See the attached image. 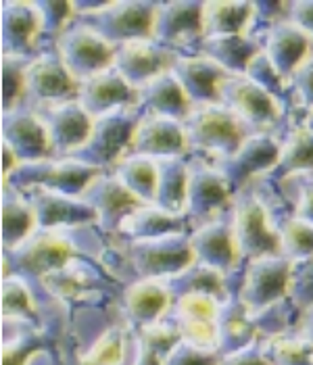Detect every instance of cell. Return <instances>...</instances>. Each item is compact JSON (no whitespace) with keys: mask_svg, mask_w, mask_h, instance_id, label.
I'll use <instances>...</instances> for the list:
<instances>
[{"mask_svg":"<svg viewBox=\"0 0 313 365\" xmlns=\"http://www.w3.org/2000/svg\"><path fill=\"white\" fill-rule=\"evenodd\" d=\"M34 56H2V113L26 103V76Z\"/></svg>","mask_w":313,"mask_h":365,"instance_id":"45","label":"cell"},{"mask_svg":"<svg viewBox=\"0 0 313 365\" xmlns=\"http://www.w3.org/2000/svg\"><path fill=\"white\" fill-rule=\"evenodd\" d=\"M292 261L284 255H267L247 261L240 301L255 315L288 297Z\"/></svg>","mask_w":313,"mask_h":365,"instance_id":"11","label":"cell"},{"mask_svg":"<svg viewBox=\"0 0 313 365\" xmlns=\"http://www.w3.org/2000/svg\"><path fill=\"white\" fill-rule=\"evenodd\" d=\"M313 40L305 31H301L286 19L270 31V36L263 44V51L274 63L276 71L288 82V78L301 65V61L309 56Z\"/></svg>","mask_w":313,"mask_h":365,"instance_id":"30","label":"cell"},{"mask_svg":"<svg viewBox=\"0 0 313 365\" xmlns=\"http://www.w3.org/2000/svg\"><path fill=\"white\" fill-rule=\"evenodd\" d=\"M188 142L184 132V121L165 115H143L125 157H186Z\"/></svg>","mask_w":313,"mask_h":365,"instance_id":"18","label":"cell"},{"mask_svg":"<svg viewBox=\"0 0 313 365\" xmlns=\"http://www.w3.org/2000/svg\"><path fill=\"white\" fill-rule=\"evenodd\" d=\"M134 101L136 90L121 78L113 65L78 84V103L92 119L121 107H132Z\"/></svg>","mask_w":313,"mask_h":365,"instance_id":"23","label":"cell"},{"mask_svg":"<svg viewBox=\"0 0 313 365\" xmlns=\"http://www.w3.org/2000/svg\"><path fill=\"white\" fill-rule=\"evenodd\" d=\"M24 195L34 209L36 230H55L61 225H84L96 222V211L82 197H69L42 188H34Z\"/></svg>","mask_w":313,"mask_h":365,"instance_id":"24","label":"cell"},{"mask_svg":"<svg viewBox=\"0 0 313 365\" xmlns=\"http://www.w3.org/2000/svg\"><path fill=\"white\" fill-rule=\"evenodd\" d=\"M0 222H2V251L15 249L21 245L29 234L36 230V215L26 195L4 186L2 190V205H0Z\"/></svg>","mask_w":313,"mask_h":365,"instance_id":"37","label":"cell"},{"mask_svg":"<svg viewBox=\"0 0 313 365\" xmlns=\"http://www.w3.org/2000/svg\"><path fill=\"white\" fill-rule=\"evenodd\" d=\"M184 132L188 150L207 153L215 161L234 155L249 136L245 123L222 103L193 107L184 119Z\"/></svg>","mask_w":313,"mask_h":365,"instance_id":"2","label":"cell"},{"mask_svg":"<svg viewBox=\"0 0 313 365\" xmlns=\"http://www.w3.org/2000/svg\"><path fill=\"white\" fill-rule=\"evenodd\" d=\"M55 51L78 84L113 65L115 46L103 40L96 31L76 21H71L61 34Z\"/></svg>","mask_w":313,"mask_h":365,"instance_id":"10","label":"cell"},{"mask_svg":"<svg viewBox=\"0 0 313 365\" xmlns=\"http://www.w3.org/2000/svg\"><path fill=\"white\" fill-rule=\"evenodd\" d=\"M202 6L199 0H171L157 2L155 21L150 38L178 56H188L193 46L195 55H199L202 40Z\"/></svg>","mask_w":313,"mask_h":365,"instance_id":"8","label":"cell"},{"mask_svg":"<svg viewBox=\"0 0 313 365\" xmlns=\"http://www.w3.org/2000/svg\"><path fill=\"white\" fill-rule=\"evenodd\" d=\"M305 121H307V125H312L313 128V107L309 111H305Z\"/></svg>","mask_w":313,"mask_h":365,"instance_id":"55","label":"cell"},{"mask_svg":"<svg viewBox=\"0 0 313 365\" xmlns=\"http://www.w3.org/2000/svg\"><path fill=\"white\" fill-rule=\"evenodd\" d=\"M301 336L305 338L313 346V307L303 311V319H301Z\"/></svg>","mask_w":313,"mask_h":365,"instance_id":"54","label":"cell"},{"mask_svg":"<svg viewBox=\"0 0 313 365\" xmlns=\"http://www.w3.org/2000/svg\"><path fill=\"white\" fill-rule=\"evenodd\" d=\"M132 107L140 115H165L180 121H184L193 109L184 88L175 80L171 69L140 86Z\"/></svg>","mask_w":313,"mask_h":365,"instance_id":"27","label":"cell"},{"mask_svg":"<svg viewBox=\"0 0 313 365\" xmlns=\"http://www.w3.org/2000/svg\"><path fill=\"white\" fill-rule=\"evenodd\" d=\"M217 332H220V346H217L220 357L240 351L259 338L255 317L240 301V297H228L226 301H222Z\"/></svg>","mask_w":313,"mask_h":365,"instance_id":"32","label":"cell"},{"mask_svg":"<svg viewBox=\"0 0 313 365\" xmlns=\"http://www.w3.org/2000/svg\"><path fill=\"white\" fill-rule=\"evenodd\" d=\"M171 73L184 88L193 107L220 103V84L230 76L217 63L202 55L178 56L171 65Z\"/></svg>","mask_w":313,"mask_h":365,"instance_id":"25","label":"cell"},{"mask_svg":"<svg viewBox=\"0 0 313 365\" xmlns=\"http://www.w3.org/2000/svg\"><path fill=\"white\" fill-rule=\"evenodd\" d=\"M182 338L170 322H159L138 330V353L134 365H165L171 349Z\"/></svg>","mask_w":313,"mask_h":365,"instance_id":"41","label":"cell"},{"mask_svg":"<svg viewBox=\"0 0 313 365\" xmlns=\"http://www.w3.org/2000/svg\"><path fill=\"white\" fill-rule=\"evenodd\" d=\"M220 103L234 113L247 130H255L253 134H270L267 128L282 121L280 103L247 76H228L220 84Z\"/></svg>","mask_w":313,"mask_h":365,"instance_id":"9","label":"cell"},{"mask_svg":"<svg viewBox=\"0 0 313 365\" xmlns=\"http://www.w3.org/2000/svg\"><path fill=\"white\" fill-rule=\"evenodd\" d=\"M286 9H288V2H280V0L253 2V13H251L249 26L245 29V36L251 38L253 42H257L263 48L270 31L278 24L286 21Z\"/></svg>","mask_w":313,"mask_h":365,"instance_id":"47","label":"cell"},{"mask_svg":"<svg viewBox=\"0 0 313 365\" xmlns=\"http://www.w3.org/2000/svg\"><path fill=\"white\" fill-rule=\"evenodd\" d=\"M294 213L313 225V175L307 173L303 175V180L299 182V190H297V198H294V205H292Z\"/></svg>","mask_w":313,"mask_h":365,"instance_id":"53","label":"cell"},{"mask_svg":"<svg viewBox=\"0 0 313 365\" xmlns=\"http://www.w3.org/2000/svg\"><path fill=\"white\" fill-rule=\"evenodd\" d=\"M307 173H313V128L307 125L303 117L301 121L288 125L280 140L278 161L261 178V184L272 190H278L286 178Z\"/></svg>","mask_w":313,"mask_h":365,"instance_id":"22","label":"cell"},{"mask_svg":"<svg viewBox=\"0 0 313 365\" xmlns=\"http://www.w3.org/2000/svg\"><path fill=\"white\" fill-rule=\"evenodd\" d=\"M253 13L249 0H209L202 6V38L245 34Z\"/></svg>","mask_w":313,"mask_h":365,"instance_id":"38","label":"cell"},{"mask_svg":"<svg viewBox=\"0 0 313 365\" xmlns=\"http://www.w3.org/2000/svg\"><path fill=\"white\" fill-rule=\"evenodd\" d=\"M220 365H272V361L265 355L263 342L257 338L251 344H247L240 351H234L228 355L220 357Z\"/></svg>","mask_w":313,"mask_h":365,"instance_id":"51","label":"cell"},{"mask_svg":"<svg viewBox=\"0 0 313 365\" xmlns=\"http://www.w3.org/2000/svg\"><path fill=\"white\" fill-rule=\"evenodd\" d=\"M312 175H313V173H312Z\"/></svg>","mask_w":313,"mask_h":365,"instance_id":"57","label":"cell"},{"mask_svg":"<svg viewBox=\"0 0 313 365\" xmlns=\"http://www.w3.org/2000/svg\"><path fill=\"white\" fill-rule=\"evenodd\" d=\"M115 175L121 184L140 198L144 205H155L157 195V161L148 157H123L115 165Z\"/></svg>","mask_w":313,"mask_h":365,"instance_id":"40","label":"cell"},{"mask_svg":"<svg viewBox=\"0 0 313 365\" xmlns=\"http://www.w3.org/2000/svg\"><path fill=\"white\" fill-rule=\"evenodd\" d=\"M34 9L40 21V34H38V55H40L42 53L40 46H46V44L57 46L61 34L76 17V9H73V2H67V0H42V2L36 0Z\"/></svg>","mask_w":313,"mask_h":365,"instance_id":"42","label":"cell"},{"mask_svg":"<svg viewBox=\"0 0 313 365\" xmlns=\"http://www.w3.org/2000/svg\"><path fill=\"white\" fill-rule=\"evenodd\" d=\"M175 58H178L175 53L163 48L153 38H143L115 46L113 67L128 84L138 90L153 78L171 69Z\"/></svg>","mask_w":313,"mask_h":365,"instance_id":"20","label":"cell"},{"mask_svg":"<svg viewBox=\"0 0 313 365\" xmlns=\"http://www.w3.org/2000/svg\"><path fill=\"white\" fill-rule=\"evenodd\" d=\"M165 365H220V353L195 346L186 340H180L171 349Z\"/></svg>","mask_w":313,"mask_h":365,"instance_id":"50","label":"cell"},{"mask_svg":"<svg viewBox=\"0 0 313 365\" xmlns=\"http://www.w3.org/2000/svg\"><path fill=\"white\" fill-rule=\"evenodd\" d=\"M220 305L215 297L209 294H186L173 301L171 305L170 322L178 330L182 340L217 351L220 346V332H217V319H220Z\"/></svg>","mask_w":313,"mask_h":365,"instance_id":"12","label":"cell"},{"mask_svg":"<svg viewBox=\"0 0 313 365\" xmlns=\"http://www.w3.org/2000/svg\"><path fill=\"white\" fill-rule=\"evenodd\" d=\"M0 130H2V142L13 148L19 163L53 157L46 125L28 103L2 113Z\"/></svg>","mask_w":313,"mask_h":365,"instance_id":"16","label":"cell"},{"mask_svg":"<svg viewBox=\"0 0 313 365\" xmlns=\"http://www.w3.org/2000/svg\"><path fill=\"white\" fill-rule=\"evenodd\" d=\"M2 299H0V309H2V322H19L24 326H40L38 309L34 303V297L29 292V286L26 278L21 276H2L0 286Z\"/></svg>","mask_w":313,"mask_h":365,"instance_id":"39","label":"cell"},{"mask_svg":"<svg viewBox=\"0 0 313 365\" xmlns=\"http://www.w3.org/2000/svg\"><path fill=\"white\" fill-rule=\"evenodd\" d=\"M263 349L272 365H313V346L301 334H274L263 340Z\"/></svg>","mask_w":313,"mask_h":365,"instance_id":"44","label":"cell"},{"mask_svg":"<svg viewBox=\"0 0 313 365\" xmlns=\"http://www.w3.org/2000/svg\"><path fill=\"white\" fill-rule=\"evenodd\" d=\"M190 247L195 253V261H200L224 276L240 263L232 222L226 220H209L205 224L197 225L190 232Z\"/></svg>","mask_w":313,"mask_h":365,"instance_id":"26","label":"cell"},{"mask_svg":"<svg viewBox=\"0 0 313 365\" xmlns=\"http://www.w3.org/2000/svg\"><path fill=\"white\" fill-rule=\"evenodd\" d=\"M186 227H188L186 215H173L157 205H143L123 220L119 234L128 242H134V240L161 238L175 232H186Z\"/></svg>","mask_w":313,"mask_h":365,"instance_id":"34","label":"cell"},{"mask_svg":"<svg viewBox=\"0 0 313 365\" xmlns=\"http://www.w3.org/2000/svg\"><path fill=\"white\" fill-rule=\"evenodd\" d=\"M38 34H40V21L34 2H24V0L0 2L2 56H36Z\"/></svg>","mask_w":313,"mask_h":365,"instance_id":"21","label":"cell"},{"mask_svg":"<svg viewBox=\"0 0 313 365\" xmlns=\"http://www.w3.org/2000/svg\"><path fill=\"white\" fill-rule=\"evenodd\" d=\"M65 101H78V80L69 73L57 51H42L28 67L26 103L38 107Z\"/></svg>","mask_w":313,"mask_h":365,"instance_id":"14","label":"cell"},{"mask_svg":"<svg viewBox=\"0 0 313 365\" xmlns=\"http://www.w3.org/2000/svg\"><path fill=\"white\" fill-rule=\"evenodd\" d=\"M263 51L257 42L247 38L245 34H228V36H209L202 38L199 55L217 63L230 76H245L251 58Z\"/></svg>","mask_w":313,"mask_h":365,"instance_id":"33","label":"cell"},{"mask_svg":"<svg viewBox=\"0 0 313 365\" xmlns=\"http://www.w3.org/2000/svg\"><path fill=\"white\" fill-rule=\"evenodd\" d=\"M157 161V195L155 205L173 215L186 211V186H188V159L163 157Z\"/></svg>","mask_w":313,"mask_h":365,"instance_id":"35","label":"cell"},{"mask_svg":"<svg viewBox=\"0 0 313 365\" xmlns=\"http://www.w3.org/2000/svg\"><path fill=\"white\" fill-rule=\"evenodd\" d=\"M101 173V169L86 165L71 157H48L40 161L19 163L6 178L4 186L28 192L34 188L61 192L69 197H82L88 184Z\"/></svg>","mask_w":313,"mask_h":365,"instance_id":"1","label":"cell"},{"mask_svg":"<svg viewBox=\"0 0 313 365\" xmlns=\"http://www.w3.org/2000/svg\"><path fill=\"white\" fill-rule=\"evenodd\" d=\"M125 357V334L121 326L107 328L92 342L84 355L78 357V365H119Z\"/></svg>","mask_w":313,"mask_h":365,"instance_id":"46","label":"cell"},{"mask_svg":"<svg viewBox=\"0 0 313 365\" xmlns=\"http://www.w3.org/2000/svg\"><path fill=\"white\" fill-rule=\"evenodd\" d=\"M73 240L57 230H34L28 238L15 249L2 251L4 272L2 276L42 278L55 269H61L76 257Z\"/></svg>","mask_w":313,"mask_h":365,"instance_id":"5","label":"cell"},{"mask_svg":"<svg viewBox=\"0 0 313 365\" xmlns=\"http://www.w3.org/2000/svg\"><path fill=\"white\" fill-rule=\"evenodd\" d=\"M125 257L143 280H165L195 261L188 232L128 242Z\"/></svg>","mask_w":313,"mask_h":365,"instance_id":"7","label":"cell"},{"mask_svg":"<svg viewBox=\"0 0 313 365\" xmlns=\"http://www.w3.org/2000/svg\"><path fill=\"white\" fill-rule=\"evenodd\" d=\"M288 90L297 98V103L303 107V111H309L313 107V55L301 61V65L292 71L288 78Z\"/></svg>","mask_w":313,"mask_h":365,"instance_id":"49","label":"cell"},{"mask_svg":"<svg viewBox=\"0 0 313 365\" xmlns=\"http://www.w3.org/2000/svg\"><path fill=\"white\" fill-rule=\"evenodd\" d=\"M46 125L53 157H67L82 146L92 130V117L82 109L78 101L51 103L34 107Z\"/></svg>","mask_w":313,"mask_h":365,"instance_id":"19","label":"cell"},{"mask_svg":"<svg viewBox=\"0 0 313 365\" xmlns=\"http://www.w3.org/2000/svg\"><path fill=\"white\" fill-rule=\"evenodd\" d=\"M163 284L168 286L173 301L186 294H209V297H215L217 301L228 299L226 276L200 261H193L182 272L165 278Z\"/></svg>","mask_w":313,"mask_h":365,"instance_id":"36","label":"cell"},{"mask_svg":"<svg viewBox=\"0 0 313 365\" xmlns=\"http://www.w3.org/2000/svg\"><path fill=\"white\" fill-rule=\"evenodd\" d=\"M312 55H313V44H312Z\"/></svg>","mask_w":313,"mask_h":365,"instance_id":"56","label":"cell"},{"mask_svg":"<svg viewBox=\"0 0 313 365\" xmlns=\"http://www.w3.org/2000/svg\"><path fill=\"white\" fill-rule=\"evenodd\" d=\"M173 301L163 280H140L132 282L123 290V307L130 322L140 330L146 326L163 322L165 311Z\"/></svg>","mask_w":313,"mask_h":365,"instance_id":"28","label":"cell"},{"mask_svg":"<svg viewBox=\"0 0 313 365\" xmlns=\"http://www.w3.org/2000/svg\"><path fill=\"white\" fill-rule=\"evenodd\" d=\"M280 155V140L274 134H249L234 155L217 159L215 168L228 180L234 197L249 186L253 178H263L276 165Z\"/></svg>","mask_w":313,"mask_h":365,"instance_id":"13","label":"cell"},{"mask_svg":"<svg viewBox=\"0 0 313 365\" xmlns=\"http://www.w3.org/2000/svg\"><path fill=\"white\" fill-rule=\"evenodd\" d=\"M53 344V334L46 328L29 326L26 332L2 342V365H28L38 351H46Z\"/></svg>","mask_w":313,"mask_h":365,"instance_id":"43","label":"cell"},{"mask_svg":"<svg viewBox=\"0 0 313 365\" xmlns=\"http://www.w3.org/2000/svg\"><path fill=\"white\" fill-rule=\"evenodd\" d=\"M82 198L96 211V224L105 234L119 232L123 220L144 202L136 198L115 175V171H101L82 192Z\"/></svg>","mask_w":313,"mask_h":365,"instance_id":"17","label":"cell"},{"mask_svg":"<svg viewBox=\"0 0 313 365\" xmlns=\"http://www.w3.org/2000/svg\"><path fill=\"white\" fill-rule=\"evenodd\" d=\"M263 200V198H261ZM265 209H267V217L270 224L274 227V232L280 238V251L286 259L290 261H299L305 257L313 255V225L303 222L294 209H286L282 202H272L267 205L263 200Z\"/></svg>","mask_w":313,"mask_h":365,"instance_id":"31","label":"cell"},{"mask_svg":"<svg viewBox=\"0 0 313 365\" xmlns=\"http://www.w3.org/2000/svg\"><path fill=\"white\" fill-rule=\"evenodd\" d=\"M232 230L236 240L238 261H253L257 257L282 255L280 238L267 217L261 197L249 186L232 200Z\"/></svg>","mask_w":313,"mask_h":365,"instance_id":"6","label":"cell"},{"mask_svg":"<svg viewBox=\"0 0 313 365\" xmlns=\"http://www.w3.org/2000/svg\"><path fill=\"white\" fill-rule=\"evenodd\" d=\"M288 299L299 309L313 307V255L292 261L290 280H288Z\"/></svg>","mask_w":313,"mask_h":365,"instance_id":"48","label":"cell"},{"mask_svg":"<svg viewBox=\"0 0 313 365\" xmlns=\"http://www.w3.org/2000/svg\"><path fill=\"white\" fill-rule=\"evenodd\" d=\"M234 200V192L228 180L215 165H207L205 161H188V186H186V220L195 227Z\"/></svg>","mask_w":313,"mask_h":365,"instance_id":"15","label":"cell"},{"mask_svg":"<svg viewBox=\"0 0 313 365\" xmlns=\"http://www.w3.org/2000/svg\"><path fill=\"white\" fill-rule=\"evenodd\" d=\"M157 2L150 0H105L98 9L78 13L76 24L96 31L111 46L150 38Z\"/></svg>","mask_w":313,"mask_h":365,"instance_id":"3","label":"cell"},{"mask_svg":"<svg viewBox=\"0 0 313 365\" xmlns=\"http://www.w3.org/2000/svg\"><path fill=\"white\" fill-rule=\"evenodd\" d=\"M42 286L55 297L65 303H76L90 297L92 292L101 290V274L96 267H92L84 259L73 257L67 265L61 269H55L40 278Z\"/></svg>","mask_w":313,"mask_h":365,"instance_id":"29","label":"cell"},{"mask_svg":"<svg viewBox=\"0 0 313 365\" xmlns=\"http://www.w3.org/2000/svg\"><path fill=\"white\" fill-rule=\"evenodd\" d=\"M286 19L305 31L313 40V0H292L286 9Z\"/></svg>","mask_w":313,"mask_h":365,"instance_id":"52","label":"cell"},{"mask_svg":"<svg viewBox=\"0 0 313 365\" xmlns=\"http://www.w3.org/2000/svg\"><path fill=\"white\" fill-rule=\"evenodd\" d=\"M140 117L143 115L134 107H121V109L105 113L101 117H94L92 130L84 144L78 146L67 157L78 159L86 165H92L101 171H105L113 163L117 165L125 157V150L138 128Z\"/></svg>","mask_w":313,"mask_h":365,"instance_id":"4","label":"cell"}]
</instances>
